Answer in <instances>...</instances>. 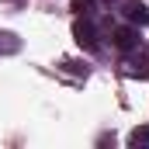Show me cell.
<instances>
[{
  "label": "cell",
  "mask_w": 149,
  "mask_h": 149,
  "mask_svg": "<svg viewBox=\"0 0 149 149\" xmlns=\"http://www.w3.org/2000/svg\"><path fill=\"white\" fill-rule=\"evenodd\" d=\"M114 45H118L121 52H132V49L139 45V31H135V28H114Z\"/></svg>",
  "instance_id": "cell-3"
},
{
  "label": "cell",
  "mask_w": 149,
  "mask_h": 149,
  "mask_svg": "<svg viewBox=\"0 0 149 149\" xmlns=\"http://www.w3.org/2000/svg\"><path fill=\"white\" fill-rule=\"evenodd\" d=\"M73 38H76V45H83L87 52H97V49H101V42H97V28H94L87 17H76V21H73Z\"/></svg>",
  "instance_id": "cell-1"
},
{
  "label": "cell",
  "mask_w": 149,
  "mask_h": 149,
  "mask_svg": "<svg viewBox=\"0 0 149 149\" xmlns=\"http://www.w3.org/2000/svg\"><path fill=\"white\" fill-rule=\"evenodd\" d=\"M17 49H21L17 35H10V31H3V35H0V52H17Z\"/></svg>",
  "instance_id": "cell-4"
},
{
  "label": "cell",
  "mask_w": 149,
  "mask_h": 149,
  "mask_svg": "<svg viewBox=\"0 0 149 149\" xmlns=\"http://www.w3.org/2000/svg\"><path fill=\"white\" fill-rule=\"evenodd\" d=\"M73 10H76V17H90L94 14V0H73Z\"/></svg>",
  "instance_id": "cell-6"
},
{
  "label": "cell",
  "mask_w": 149,
  "mask_h": 149,
  "mask_svg": "<svg viewBox=\"0 0 149 149\" xmlns=\"http://www.w3.org/2000/svg\"><path fill=\"white\" fill-rule=\"evenodd\" d=\"M121 14H125L132 24H149V7H146V3H139V0H125Z\"/></svg>",
  "instance_id": "cell-2"
},
{
  "label": "cell",
  "mask_w": 149,
  "mask_h": 149,
  "mask_svg": "<svg viewBox=\"0 0 149 149\" xmlns=\"http://www.w3.org/2000/svg\"><path fill=\"white\" fill-rule=\"evenodd\" d=\"M128 146H149V128H135V132H132V135H128Z\"/></svg>",
  "instance_id": "cell-5"
}]
</instances>
